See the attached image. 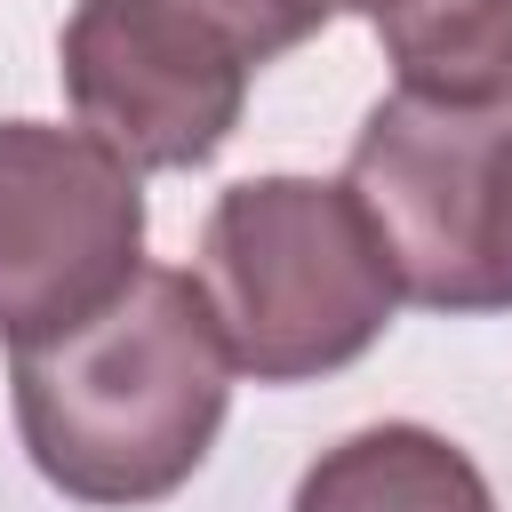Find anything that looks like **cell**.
<instances>
[{"label":"cell","instance_id":"1","mask_svg":"<svg viewBox=\"0 0 512 512\" xmlns=\"http://www.w3.org/2000/svg\"><path fill=\"white\" fill-rule=\"evenodd\" d=\"M16 432L72 504L136 512L176 496L232 408V352L192 272L136 264V280L64 336L8 352Z\"/></svg>","mask_w":512,"mask_h":512},{"label":"cell","instance_id":"2","mask_svg":"<svg viewBox=\"0 0 512 512\" xmlns=\"http://www.w3.org/2000/svg\"><path fill=\"white\" fill-rule=\"evenodd\" d=\"M232 376L312 384L352 368L400 312L376 224L344 184L320 176H248L216 192L192 264Z\"/></svg>","mask_w":512,"mask_h":512},{"label":"cell","instance_id":"3","mask_svg":"<svg viewBox=\"0 0 512 512\" xmlns=\"http://www.w3.org/2000/svg\"><path fill=\"white\" fill-rule=\"evenodd\" d=\"M344 192L384 240L400 304L512 312V104H368Z\"/></svg>","mask_w":512,"mask_h":512},{"label":"cell","instance_id":"4","mask_svg":"<svg viewBox=\"0 0 512 512\" xmlns=\"http://www.w3.org/2000/svg\"><path fill=\"white\" fill-rule=\"evenodd\" d=\"M144 264V176L56 120H0V344H40L112 304Z\"/></svg>","mask_w":512,"mask_h":512},{"label":"cell","instance_id":"5","mask_svg":"<svg viewBox=\"0 0 512 512\" xmlns=\"http://www.w3.org/2000/svg\"><path fill=\"white\" fill-rule=\"evenodd\" d=\"M72 120L136 176L200 168L224 152L248 104V56L168 0H80L56 40Z\"/></svg>","mask_w":512,"mask_h":512},{"label":"cell","instance_id":"6","mask_svg":"<svg viewBox=\"0 0 512 512\" xmlns=\"http://www.w3.org/2000/svg\"><path fill=\"white\" fill-rule=\"evenodd\" d=\"M288 512H496V488L448 432L368 424L304 464Z\"/></svg>","mask_w":512,"mask_h":512},{"label":"cell","instance_id":"7","mask_svg":"<svg viewBox=\"0 0 512 512\" xmlns=\"http://www.w3.org/2000/svg\"><path fill=\"white\" fill-rule=\"evenodd\" d=\"M392 88L432 104H512V0H392L376 16Z\"/></svg>","mask_w":512,"mask_h":512},{"label":"cell","instance_id":"8","mask_svg":"<svg viewBox=\"0 0 512 512\" xmlns=\"http://www.w3.org/2000/svg\"><path fill=\"white\" fill-rule=\"evenodd\" d=\"M168 8L200 16V24H208L216 40H232L248 64H272V56L304 48V40L336 16V0H168Z\"/></svg>","mask_w":512,"mask_h":512},{"label":"cell","instance_id":"9","mask_svg":"<svg viewBox=\"0 0 512 512\" xmlns=\"http://www.w3.org/2000/svg\"><path fill=\"white\" fill-rule=\"evenodd\" d=\"M384 8H392V0H336V16H368V24H376Z\"/></svg>","mask_w":512,"mask_h":512}]
</instances>
